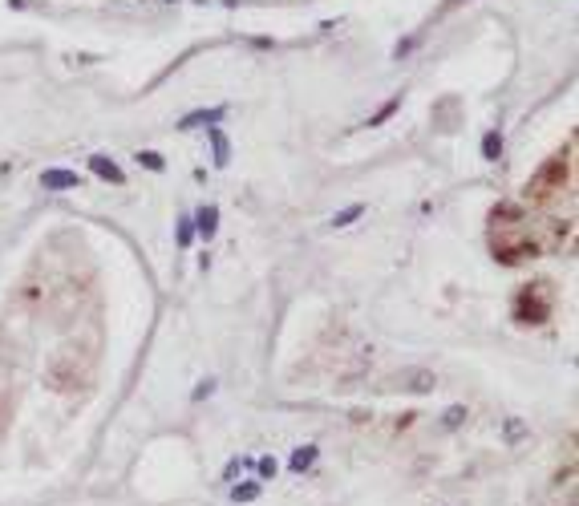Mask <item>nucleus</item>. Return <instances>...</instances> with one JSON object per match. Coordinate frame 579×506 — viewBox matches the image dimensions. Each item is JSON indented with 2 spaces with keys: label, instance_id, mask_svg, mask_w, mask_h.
<instances>
[{
  "label": "nucleus",
  "instance_id": "0eeeda50",
  "mask_svg": "<svg viewBox=\"0 0 579 506\" xmlns=\"http://www.w3.org/2000/svg\"><path fill=\"white\" fill-rule=\"evenodd\" d=\"M498 154H503V134H498V130H490L487 138H482V158H498Z\"/></svg>",
  "mask_w": 579,
  "mask_h": 506
},
{
  "label": "nucleus",
  "instance_id": "1a4fd4ad",
  "mask_svg": "<svg viewBox=\"0 0 579 506\" xmlns=\"http://www.w3.org/2000/svg\"><path fill=\"white\" fill-rule=\"evenodd\" d=\"M138 166H146V170H163L166 162H163V154H154V150H138Z\"/></svg>",
  "mask_w": 579,
  "mask_h": 506
},
{
  "label": "nucleus",
  "instance_id": "7ed1b4c3",
  "mask_svg": "<svg viewBox=\"0 0 579 506\" xmlns=\"http://www.w3.org/2000/svg\"><path fill=\"white\" fill-rule=\"evenodd\" d=\"M41 186H45V190H70V186H77V170L53 166V170H45V174H41Z\"/></svg>",
  "mask_w": 579,
  "mask_h": 506
},
{
  "label": "nucleus",
  "instance_id": "f03ea898",
  "mask_svg": "<svg viewBox=\"0 0 579 506\" xmlns=\"http://www.w3.org/2000/svg\"><path fill=\"white\" fill-rule=\"evenodd\" d=\"M90 170L97 174V179H106V183H126V170H122L114 158H106V154H93Z\"/></svg>",
  "mask_w": 579,
  "mask_h": 506
},
{
  "label": "nucleus",
  "instance_id": "20e7f679",
  "mask_svg": "<svg viewBox=\"0 0 579 506\" xmlns=\"http://www.w3.org/2000/svg\"><path fill=\"white\" fill-rule=\"evenodd\" d=\"M223 114H227L223 106H211V110H195V114L179 117V130H195V126H215V122H219Z\"/></svg>",
  "mask_w": 579,
  "mask_h": 506
},
{
  "label": "nucleus",
  "instance_id": "6e6552de",
  "mask_svg": "<svg viewBox=\"0 0 579 506\" xmlns=\"http://www.w3.org/2000/svg\"><path fill=\"white\" fill-rule=\"evenodd\" d=\"M397 106H401V97H389V101H385V106H381V110H377V114L369 117V126H381L385 117H393V114H397Z\"/></svg>",
  "mask_w": 579,
  "mask_h": 506
},
{
  "label": "nucleus",
  "instance_id": "f8f14e48",
  "mask_svg": "<svg viewBox=\"0 0 579 506\" xmlns=\"http://www.w3.org/2000/svg\"><path fill=\"white\" fill-rule=\"evenodd\" d=\"M312 454H316V450H296V458H292V466H296V470H304V466L312 462Z\"/></svg>",
  "mask_w": 579,
  "mask_h": 506
},
{
  "label": "nucleus",
  "instance_id": "423d86ee",
  "mask_svg": "<svg viewBox=\"0 0 579 506\" xmlns=\"http://www.w3.org/2000/svg\"><path fill=\"white\" fill-rule=\"evenodd\" d=\"M195 227H199V235H203V239H211V235H215V227H219V211L203 207V211H199V219H195Z\"/></svg>",
  "mask_w": 579,
  "mask_h": 506
},
{
  "label": "nucleus",
  "instance_id": "9b49d317",
  "mask_svg": "<svg viewBox=\"0 0 579 506\" xmlns=\"http://www.w3.org/2000/svg\"><path fill=\"white\" fill-rule=\"evenodd\" d=\"M190 239H195V223H190V219H183V223H179V243H190Z\"/></svg>",
  "mask_w": 579,
  "mask_h": 506
},
{
  "label": "nucleus",
  "instance_id": "9d476101",
  "mask_svg": "<svg viewBox=\"0 0 579 506\" xmlns=\"http://www.w3.org/2000/svg\"><path fill=\"white\" fill-rule=\"evenodd\" d=\"M361 211H365V207H361V203H352V207H345V211H341V215H336V227H345V223H352V219H357Z\"/></svg>",
  "mask_w": 579,
  "mask_h": 506
},
{
  "label": "nucleus",
  "instance_id": "f257e3e1",
  "mask_svg": "<svg viewBox=\"0 0 579 506\" xmlns=\"http://www.w3.org/2000/svg\"><path fill=\"white\" fill-rule=\"evenodd\" d=\"M547 288H523V296H519V320H543L547 316V300H543Z\"/></svg>",
  "mask_w": 579,
  "mask_h": 506
},
{
  "label": "nucleus",
  "instance_id": "ddd939ff",
  "mask_svg": "<svg viewBox=\"0 0 579 506\" xmlns=\"http://www.w3.org/2000/svg\"><path fill=\"white\" fill-rule=\"evenodd\" d=\"M462 417H466V409H450V417H446V425H458Z\"/></svg>",
  "mask_w": 579,
  "mask_h": 506
},
{
  "label": "nucleus",
  "instance_id": "39448f33",
  "mask_svg": "<svg viewBox=\"0 0 579 506\" xmlns=\"http://www.w3.org/2000/svg\"><path fill=\"white\" fill-rule=\"evenodd\" d=\"M207 138H211V146H215V166H227V158H231V146H227V134H223V130H211Z\"/></svg>",
  "mask_w": 579,
  "mask_h": 506
}]
</instances>
